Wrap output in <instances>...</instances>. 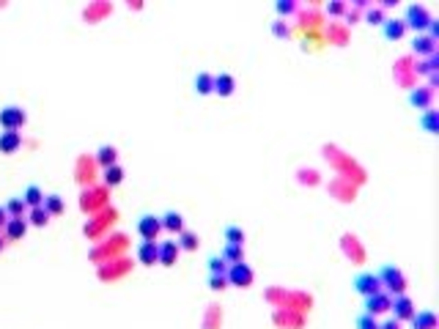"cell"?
<instances>
[{
  "instance_id": "f35d334b",
  "label": "cell",
  "mask_w": 439,
  "mask_h": 329,
  "mask_svg": "<svg viewBox=\"0 0 439 329\" xmlns=\"http://www.w3.org/2000/svg\"><path fill=\"white\" fill-rule=\"evenodd\" d=\"M429 77H431V88H434V85H439V72H429Z\"/></svg>"
},
{
  "instance_id": "30bf717a",
  "label": "cell",
  "mask_w": 439,
  "mask_h": 329,
  "mask_svg": "<svg viewBox=\"0 0 439 329\" xmlns=\"http://www.w3.org/2000/svg\"><path fill=\"white\" fill-rule=\"evenodd\" d=\"M176 258H179V245H176V242H162V245L156 247V263L173 266Z\"/></svg>"
},
{
  "instance_id": "e0dca14e",
  "label": "cell",
  "mask_w": 439,
  "mask_h": 329,
  "mask_svg": "<svg viewBox=\"0 0 439 329\" xmlns=\"http://www.w3.org/2000/svg\"><path fill=\"white\" fill-rule=\"evenodd\" d=\"M412 329H437V316L434 310H423L412 316Z\"/></svg>"
},
{
  "instance_id": "60d3db41",
  "label": "cell",
  "mask_w": 439,
  "mask_h": 329,
  "mask_svg": "<svg viewBox=\"0 0 439 329\" xmlns=\"http://www.w3.org/2000/svg\"><path fill=\"white\" fill-rule=\"evenodd\" d=\"M0 250H3V239H0Z\"/></svg>"
},
{
  "instance_id": "9c48e42d",
  "label": "cell",
  "mask_w": 439,
  "mask_h": 329,
  "mask_svg": "<svg viewBox=\"0 0 439 329\" xmlns=\"http://www.w3.org/2000/svg\"><path fill=\"white\" fill-rule=\"evenodd\" d=\"M404 33H406L404 19H382V36H384V41H398V39H404Z\"/></svg>"
},
{
  "instance_id": "f1b7e54d",
  "label": "cell",
  "mask_w": 439,
  "mask_h": 329,
  "mask_svg": "<svg viewBox=\"0 0 439 329\" xmlns=\"http://www.w3.org/2000/svg\"><path fill=\"white\" fill-rule=\"evenodd\" d=\"M176 245H179V250H195V247H198V239H195V234H190V231H181Z\"/></svg>"
},
{
  "instance_id": "d4e9b609",
  "label": "cell",
  "mask_w": 439,
  "mask_h": 329,
  "mask_svg": "<svg viewBox=\"0 0 439 329\" xmlns=\"http://www.w3.org/2000/svg\"><path fill=\"white\" fill-rule=\"evenodd\" d=\"M412 50H415L418 55H434V41H431L429 36H418V39L412 41Z\"/></svg>"
},
{
  "instance_id": "2e32d148",
  "label": "cell",
  "mask_w": 439,
  "mask_h": 329,
  "mask_svg": "<svg viewBox=\"0 0 439 329\" xmlns=\"http://www.w3.org/2000/svg\"><path fill=\"white\" fill-rule=\"evenodd\" d=\"M409 104L420 107V110H429V104H431V88H415L409 93Z\"/></svg>"
},
{
  "instance_id": "74e56055",
  "label": "cell",
  "mask_w": 439,
  "mask_h": 329,
  "mask_svg": "<svg viewBox=\"0 0 439 329\" xmlns=\"http://www.w3.org/2000/svg\"><path fill=\"white\" fill-rule=\"evenodd\" d=\"M368 22H382V14H379V8L368 11Z\"/></svg>"
},
{
  "instance_id": "e575fe53",
  "label": "cell",
  "mask_w": 439,
  "mask_h": 329,
  "mask_svg": "<svg viewBox=\"0 0 439 329\" xmlns=\"http://www.w3.org/2000/svg\"><path fill=\"white\" fill-rule=\"evenodd\" d=\"M426 30H429V39H431V41H434V39H437V36H439V25H437V22H434V19L429 22V28H426Z\"/></svg>"
},
{
  "instance_id": "9a60e30c",
  "label": "cell",
  "mask_w": 439,
  "mask_h": 329,
  "mask_svg": "<svg viewBox=\"0 0 439 329\" xmlns=\"http://www.w3.org/2000/svg\"><path fill=\"white\" fill-rule=\"evenodd\" d=\"M156 242H141L138 247V261L143 263V266H154L156 263Z\"/></svg>"
},
{
  "instance_id": "4316f807",
  "label": "cell",
  "mask_w": 439,
  "mask_h": 329,
  "mask_svg": "<svg viewBox=\"0 0 439 329\" xmlns=\"http://www.w3.org/2000/svg\"><path fill=\"white\" fill-rule=\"evenodd\" d=\"M225 242L228 245H244V231L239 225H228L225 228Z\"/></svg>"
},
{
  "instance_id": "1f68e13d",
  "label": "cell",
  "mask_w": 439,
  "mask_h": 329,
  "mask_svg": "<svg viewBox=\"0 0 439 329\" xmlns=\"http://www.w3.org/2000/svg\"><path fill=\"white\" fill-rule=\"evenodd\" d=\"M225 285H228L225 274H212V277H209V288H212V291H222Z\"/></svg>"
},
{
  "instance_id": "8d00e7d4",
  "label": "cell",
  "mask_w": 439,
  "mask_h": 329,
  "mask_svg": "<svg viewBox=\"0 0 439 329\" xmlns=\"http://www.w3.org/2000/svg\"><path fill=\"white\" fill-rule=\"evenodd\" d=\"M379 329H401V324H398L395 319H387V321H382V324H379Z\"/></svg>"
},
{
  "instance_id": "3957f363",
  "label": "cell",
  "mask_w": 439,
  "mask_h": 329,
  "mask_svg": "<svg viewBox=\"0 0 439 329\" xmlns=\"http://www.w3.org/2000/svg\"><path fill=\"white\" fill-rule=\"evenodd\" d=\"M25 121H28V115H25V110L22 107H3L0 110V126H3V132H19V126H25Z\"/></svg>"
},
{
  "instance_id": "ab89813d",
  "label": "cell",
  "mask_w": 439,
  "mask_h": 329,
  "mask_svg": "<svg viewBox=\"0 0 439 329\" xmlns=\"http://www.w3.org/2000/svg\"><path fill=\"white\" fill-rule=\"evenodd\" d=\"M6 220H8V217H6V209H3V206H0V228H3V225H6Z\"/></svg>"
},
{
  "instance_id": "8992f818",
  "label": "cell",
  "mask_w": 439,
  "mask_h": 329,
  "mask_svg": "<svg viewBox=\"0 0 439 329\" xmlns=\"http://www.w3.org/2000/svg\"><path fill=\"white\" fill-rule=\"evenodd\" d=\"M352 285H355V291H357V294H363V297H373V294H379V291H382V283H379V277H376L373 272H363V274H357Z\"/></svg>"
},
{
  "instance_id": "ac0fdd59",
  "label": "cell",
  "mask_w": 439,
  "mask_h": 329,
  "mask_svg": "<svg viewBox=\"0 0 439 329\" xmlns=\"http://www.w3.org/2000/svg\"><path fill=\"white\" fill-rule=\"evenodd\" d=\"M22 203H25L28 209H39V206L44 203V195H42V189H39L36 184H30V187L25 189V195H22Z\"/></svg>"
},
{
  "instance_id": "83f0119b",
  "label": "cell",
  "mask_w": 439,
  "mask_h": 329,
  "mask_svg": "<svg viewBox=\"0 0 439 329\" xmlns=\"http://www.w3.org/2000/svg\"><path fill=\"white\" fill-rule=\"evenodd\" d=\"M47 220H50V214L39 206V209H28V223L30 225H47Z\"/></svg>"
},
{
  "instance_id": "484cf974",
  "label": "cell",
  "mask_w": 439,
  "mask_h": 329,
  "mask_svg": "<svg viewBox=\"0 0 439 329\" xmlns=\"http://www.w3.org/2000/svg\"><path fill=\"white\" fill-rule=\"evenodd\" d=\"M121 181H124V170H121L118 164L105 167V184H107V187H118Z\"/></svg>"
},
{
  "instance_id": "7c38bea8",
  "label": "cell",
  "mask_w": 439,
  "mask_h": 329,
  "mask_svg": "<svg viewBox=\"0 0 439 329\" xmlns=\"http://www.w3.org/2000/svg\"><path fill=\"white\" fill-rule=\"evenodd\" d=\"M236 91V80H233V75H228V72H222L215 77V85H212V93H217V96H231Z\"/></svg>"
},
{
  "instance_id": "603a6c76",
  "label": "cell",
  "mask_w": 439,
  "mask_h": 329,
  "mask_svg": "<svg viewBox=\"0 0 439 329\" xmlns=\"http://www.w3.org/2000/svg\"><path fill=\"white\" fill-rule=\"evenodd\" d=\"M118 160V151L113 149V146H102L99 151H96V162L102 164V167H113Z\"/></svg>"
},
{
  "instance_id": "d6986e66",
  "label": "cell",
  "mask_w": 439,
  "mask_h": 329,
  "mask_svg": "<svg viewBox=\"0 0 439 329\" xmlns=\"http://www.w3.org/2000/svg\"><path fill=\"white\" fill-rule=\"evenodd\" d=\"M3 209H6V217H8V220H22L25 212H28V206L22 203V198H11Z\"/></svg>"
},
{
  "instance_id": "277c9868",
  "label": "cell",
  "mask_w": 439,
  "mask_h": 329,
  "mask_svg": "<svg viewBox=\"0 0 439 329\" xmlns=\"http://www.w3.org/2000/svg\"><path fill=\"white\" fill-rule=\"evenodd\" d=\"M390 313H393V319L401 324V321H412V316H415V305H412V299L409 297H404V294H398V297H393V302H390Z\"/></svg>"
},
{
  "instance_id": "8fae6325",
  "label": "cell",
  "mask_w": 439,
  "mask_h": 329,
  "mask_svg": "<svg viewBox=\"0 0 439 329\" xmlns=\"http://www.w3.org/2000/svg\"><path fill=\"white\" fill-rule=\"evenodd\" d=\"M159 225H162V231H168V234H181V231H184V217H181L179 212H165V214L159 217Z\"/></svg>"
},
{
  "instance_id": "ffe728a7",
  "label": "cell",
  "mask_w": 439,
  "mask_h": 329,
  "mask_svg": "<svg viewBox=\"0 0 439 329\" xmlns=\"http://www.w3.org/2000/svg\"><path fill=\"white\" fill-rule=\"evenodd\" d=\"M212 85H215V75H209V72H198L195 80H192V88H195L198 93H204V96L212 93Z\"/></svg>"
},
{
  "instance_id": "836d02e7",
  "label": "cell",
  "mask_w": 439,
  "mask_h": 329,
  "mask_svg": "<svg viewBox=\"0 0 439 329\" xmlns=\"http://www.w3.org/2000/svg\"><path fill=\"white\" fill-rule=\"evenodd\" d=\"M275 36H278V39H283V36H289V28H286L283 22H275Z\"/></svg>"
},
{
  "instance_id": "d590c367",
  "label": "cell",
  "mask_w": 439,
  "mask_h": 329,
  "mask_svg": "<svg viewBox=\"0 0 439 329\" xmlns=\"http://www.w3.org/2000/svg\"><path fill=\"white\" fill-rule=\"evenodd\" d=\"M327 11L338 17V14H343V3H330V6H327Z\"/></svg>"
},
{
  "instance_id": "cb8c5ba5",
  "label": "cell",
  "mask_w": 439,
  "mask_h": 329,
  "mask_svg": "<svg viewBox=\"0 0 439 329\" xmlns=\"http://www.w3.org/2000/svg\"><path fill=\"white\" fill-rule=\"evenodd\" d=\"M220 258L231 266V263H239V261H244V252H242V245H225V250L220 252Z\"/></svg>"
},
{
  "instance_id": "4fadbf2b",
  "label": "cell",
  "mask_w": 439,
  "mask_h": 329,
  "mask_svg": "<svg viewBox=\"0 0 439 329\" xmlns=\"http://www.w3.org/2000/svg\"><path fill=\"white\" fill-rule=\"evenodd\" d=\"M19 146H22L19 132H3L0 135V154H14V151H19Z\"/></svg>"
},
{
  "instance_id": "5bb4252c",
  "label": "cell",
  "mask_w": 439,
  "mask_h": 329,
  "mask_svg": "<svg viewBox=\"0 0 439 329\" xmlns=\"http://www.w3.org/2000/svg\"><path fill=\"white\" fill-rule=\"evenodd\" d=\"M3 228H6V239H14V242H17V239H22V236H25V231H28V220H25V217H22V220H6V225H3Z\"/></svg>"
},
{
  "instance_id": "6da1fadb",
  "label": "cell",
  "mask_w": 439,
  "mask_h": 329,
  "mask_svg": "<svg viewBox=\"0 0 439 329\" xmlns=\"http://www.w3.org/2000/svg\"><path fill=\"white\" fill-rule=\"evenodd\" d=\"M376 277H379L384 294H390V297H398V294L406 291V277H404V272H401L398 266H393V263L382 266V269L376 272Z\"/></svg>"
},
{
  "instance_id": "52a82bcc",
  "label": "cell",
  "mask_w": 439,
  "mask_h": 329,
  "mask_svg": "<svg viewBox=\"0 0 439 329\" xmlns=\"http://www.w3.org/2000/svg\"><path fill=\"white\" fill-rule=\"evenodd\" d=\"M390 302H393V297L384 294V291H379V294H373V297H366V310H363V313H370V316L390 313Z\"/></svg>"
},
{
  "instance_id": "d6a6232c",
  "label": "cell",
  "mask_w": 439,
  "mask_h": 329,
  "mask_svg": "<svg viewBox=\"0 0 439 329\" xmlns=\"http://www.w3.org/2000/svg\"><path fill=\"white\" fill-rule=\"evenodd\" d=\"M275 8H278V14H280V17H286V14H292L294 11V3L292 0H280Z\"/></svg>"
},
{
  "instance_id": "7a4b0ae2",
  "label": "cell",
  "mask_w": 439,
  "mask_h": 329,
  "mask_svg": "<svg viewBox=\"0 0 439 329\" xmlns=\"http://www.w3.org/2000/svg\"><path fill=\"white\" fill-rule=\"evenodd\" d=\"M225 280H228V285L247 288V285H253V269H250L244 261L231 263V266H228V272H225Z\"/></svg>"
},
{
  "instance_id": "7402d4cb",
  "label": "cell",
  "mask_w": 439,
  "mask_h": 329,
  "mask_svg": "<svg viewBox=\"0 0 439 329\" xmlns=\"http://www.w3.org/2000/svg\"><path fill=\"white\" fill-rule=\"evenodd\" d=\"M42 209H44L50 217L64 214V198H61V195H47V198H44V203H42Z\"/></svg>"
},
{
  "instance_id": "4dcf8cb0",
  "label": "cell",
  "mask_w": 439,
  "mask_h": 329,
  "mask_svg": "<svg viewBox=\"0 0 439 329\" xmlns=\"http://www.w3.org/2000/svg\"><path fill=\"white\" fill-rule=\"evenodd\" d=\"M209 272H212V274H225V272H228V263H225L220 255H215V258H209Z\"/></svg>"
},
{
  "instance_id": "ba28073f",
  "label": "cell",
  "mask_w": 439,
  "mask_h": 329,
  "mask_svg": "<svg viewBox=\"0 0 439 329\" xmlns=\"http://www.w3.org/2000/svg\"><path fill=\"white\" fill-rule=\"evenodd\" d=\"M159 231H162L159 217H154V214H143V217L138 220V234H141V239H143V242H154Z\"/></svg>"
},
{
  "instance_id": "44dd1931",
  "label": "cell",
  "mask_w": 439,
  "mask_h": 329,
  "mask_svg": "<svg viewBox=\"0 0 439 329\" xmlns=\"http://www.w3.org/2000/svg\"><path fill=\"white\" fill-rule=\"evenodd\" d=\"M420 126H423L429 135H439V113L437 110L429 107V110L423 113V118H420Z\"/></svg>"
},
{
  "instance_id": "f546056e",
  "label": "cell",
  "mask_w": 439,
  "mask_h": 329,
  "mask_svg": "<svg viewBox=\"0 0 439 329\" xmlns=\"http://www.w3.org/2000/svg\"><path fill=\"white\" fill-rule=\"evenodd\" d=\"M357 329H379L376 316H370V313H360V316H357Z\"/></svg>"
},
{
  "instance_id": "5b68a950",
  "label": "cell",
  "mask_w": 439,
  "mask_h": 329,
  "mask_svg": "<svg viewBox=\"0 0 439 329\" xmlns=\"http://www.w3.org/2000/svg\"><path fill=\"white\" fill-rule=\"evenodd\" d=\"M429 22H431V17H429V11H426L423 6H409V8H406V19H404L406 28L423 33V30L429 28Z\"/></svg>"
}]
</instances>
